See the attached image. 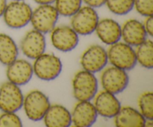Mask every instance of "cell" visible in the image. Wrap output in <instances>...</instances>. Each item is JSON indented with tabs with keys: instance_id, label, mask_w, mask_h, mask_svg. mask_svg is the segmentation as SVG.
<instances>
[{
	"instance_id": "cell-1",
	"label": "cell",
	"mask_w": 153,
	"mask_h": 127,
	"mask_svg": "<svg viewBox=\"0 0 153 127\" xmlns=\"http://www.w3.org/2000/svg\"><path fill=\"white\" fill-rule=\"evenodd\" d=\"M73 94L77 101H91L98 92V80L94 73L79 70L72 81Z\"/></svg>"
},
{
	"instance_id": "cell-2",
	"label": "cell",
	"mask_w": 153,
	"mask_h": 127,
	"mask_svg": "<svg viewBox=\"0 0 153 127\" xmlns=\"http://www.w3.org/2000/svg\"><path fill=\"white\" fill-rule=\"evenodd\" d=\"M32 10L25 1H11L7 3L3 13V20L12 29L22 28L30 22Z\"/></svg>"
},
{
	"instance_id": "cell-3",
	"label": "cell",
	"mask_w": 153,
	"mask_h": 127,
	"mask_svg": "<svg viewBox=\"0 0 153 127\" xmlns=\"http://www.w3.org/2000/svg\"><path fill=\"white\" fill-rule=\"evenodd\" d=\"M108 60L112 66L128 71L137 64L135 50L125 42H117L110 45L107 50Z\"/></svg>"
},
{
	"instance_id": "cell-4",
	"label": "cell",
	"mask_w": 153,
	"mask_h": 127,
	"mask_svg": "<svg viewBox=\"0 0 153 127\" xmlns=\"http://www.w3.org/2000/svg\"><path fill=\"white\" fill-rule=\"evenodd\" d=\"M32 67L34 74L38 79L49 82L59 76L62 71L63 64L58 56L44 52L34 59Z\"/></svg>"
},
{
	"instance_id": "cell-5",
	"label": "cell",
	"mask_w": 153,
	"mask_h": 127,
	"mask_svg": "<svg viewBox=\"0 0 153 127\" xmlns=\"http://www.w3.org/2000/svg\"><path fill=\"white\" fill-rule=\"evenodd\" d=\"M51 103L47 96L39 90H33L24 97L22 108L25 115L32 121L42 120Z\"/></svg>"
},
{
	"instance_id": "cell-6",
	"label": "cell",
	"mask_w": 153,
	"mask_h": 127,
	"mask_svg": "<svg viewBox=\"0 0 153 127\" xmlns=\"http://www.w3.org/2000/svg\"><path fill=\"white\" fill-rule=\"evenodd\" d=\"M59 16L55 7L52 4H39L32 10L30 22L34 29L45 34L50 33L56 26Z\"/></svg>"
},
{
	"instance_id": "cell-7",
	"label": "cell",
	"mask_w": 153,
	"mask_h": 127,
	"mask_svg": "<svg viewBox=\"0 0 153 127\" xmlns=\"http://www.w3.org/2000/svg\"><path fill=\"white\" fill-rule=\"evenodd\" d=\"M100 17L95 8L90 6H82L71 16L70 26L79 35L87 36L95 31Z\"/></svg>"
},
{
	"instance_id": "cell-8",
	"label": "cell",
	"mask_w": 153,
	"mask_h": 127,
	"mask_svg": "<svg viewBox=\"0 0 153 127\" xmlns=\"http://www.w3.org/2000/svg\"><path fill=\"white\" fill-rule=\"evenodd\" d=\"M102 71L100 81L104 91L117 95L126 89L129 83L127 71L112 65Z\"/></svg>"
},
{
	"instance_id": "cell-9",
	"label": "cell",
	"mask_w": 153,
	"mask_h": 127,
	"mask_svg": "<svg viewBox=\"0 0 153 127\" xmlns=\"http://www.w3.org/2000/svg\"><path fill=\"white\" fill-rule=\"evenodd\" d=\"M24 95L19 86L8 82L0 85V110L16 112L22 108Z\"/></svg>"
},
{
	"instance_id": "cell-10",
	"label": "cell",
	"mask_w": 153,
	"mask_h": 127,
	"mask_svg": "<svg viewBox=\"0 0 153 127\" xmlns=\"http://www.w3.org/2000/svg\"><path fill=\"white\" fill-rule=\"evenodd\" d=\"M107 50L98 44L91 45L84 51L81 56L80 64L83 70L92 73L102 71L107 65Z\"/></svg>"
},
{
	"instance_id": "cell-11",
	"label": "cell",
	"mask_w": 153,
	"mask_h": 127,
	"mask_svg": "<svg viewBox=\"0 0 153 127\" xmlns=\"http://www.w3.org/2000/svg\"><path fill=\"white\" fill-rule=\"evenodd\" d=\"M50 33L52 46L60 52H71L79 44V34L70 25L55 26Z\"/></svg>"
},
{
	"instance_id": "cell-12",
	"label": "cell",
	"mask_w": 153,
	"mask_h": 127,
	"mask_svg": "<svg viewBox=\"0 0 153 127\" xmlns=\"http://www.w3.org/2000/svg\"><path fill=\"white\" fill-rule=\"evenodd\" d=\"M46 41L44 34L32 29L25 34L20 43L23 55L29 59L34 60L46 51Z\"/></svg>"
},
{
	"instance_id": "cell-13",
	"label": "cell",
	"mask_w": 153,
	"mask_h": 127,
	"mask_svg": "<svg viewBox=\"0 0 153 127\" xmlns=\"http://www.w3.org/2000/svg\"><path fill=\"white\" fill-rule=\"evenodd\" d=\"M34 75L32 64L25 59H18L7 66V80L18 86H22L30 82Z\"/></svg>"
},
{
	"instance_id": "cell-14",
	"label": "cell",
	"mask_w": 153,
	"mask_h": 127,
	"mask_svg": "<svg viewBox=\"0 0 153 127\" xmlns=\"http://www.w3.org/2000/svg\"><path fill=\"white\" fill-rule=\"evenodd\" d=\"M94 100V107L97 114L103 117L114 118L122 107L115 94L104 90L97 92Z\"/></svg>"
},
{
	"instance_id": "cell-15",
	"label": "cell",
	"mask_w": 153,
	"mask_h": 127,
	"mask_svg": "<svg viewBox=\"0 0 153 127\" xmlns=\"http://www.w3.org/2000/svg\"><path fill=\"white\" fill-rule=\"evenodd\" d=\"M98 117L91 101H78L71 112L72 123L77 127H89L96 123Z\"/></svg>"
},
{
	"instance_id": "cell-16",
	"label": "cell",
	"mask_w": 153,
	"mask_h": 127,
	"mask_svg": "<svg viewBox=\"0 0 153 127\" xmlns=\"http://www.w3.org/2000/svg\"><path fill=\"white\" fill-rule=\"evenodd\" d=\"M147 34L143 22L135 19L126 21L121 26V38L127 44L136 47L146 40Z\"/></svg>"
},
{
	"instance_id": "cell-17",
	"label": "cell",
	"mask_w": 153,
	"mask_h": 127,
	"mask_svg": "<svg viewBox=\"0 0 153 127\" xmlns=\"http://www.w3.org/2000/svg\"><path fill=\"white\" fill-rule=\"evenodd\" d=\"M97 37L106 45L114 44L121 39V25L111 18L100 19L95 31Z\"/></svg>"
},
{
	"instance_id": "cell-18",
	"label": "cell",
	"mask_w": 153,
	"mask_h": 127,
	"mask_svg": "<svg viewBox=\"0 0 153 127\" xmlns=\"http://www.w3.org/2000/svg\"><path fill=\"white\" fill-rule=\"evenodd\" d=\"M47 127H68L72 124L71 112L62 105H51L43 118Z\"/></svg>"
},
{
	"instance_id": "cell-19",
	"label": "cell",
	"mask_w": 153,
	"mask_h": 127,
	"mask_svg": "<svg viewBox=\"0 0 153 127\" xmlns=\"http://www.w3.org/2000/svg\"><path fill=\"white\" fill-rule=\"evenodd\" d=\"M114 118L117 127H144L146 120L138 110L130 106L121 107Z\"/></svg>"
},
{
	"instance_id": "cell-20",
	"label": "cell",
	"mask_w": 153,
	"mask_h": 127,
	"mask_svg": "<svg viewBox=\"0 0 153 127\" xmlns=\"http://www.w3.org/2000/svg\"><path fill=\"white\" fill-rule=\"evenodd\" d=\"M19 49L16 42L10 36L0 33V63L7 66L17 58Z\"/></svg>"
},
{
	"instance_id": "cell-21",
	"label": "cell",
	"mask_w": 153,
	"mask_h": 127,
	"mask_svg": "<svg viewBox=\"0 0 153 127\" xmlns=\"http://www.w3.org/2000/svg\"><path fill=\"white\" fill-rule=\"evenodd\" d=\"M137 62L143 67L151 70L153 67V42L150 39L136 46L135 50Z\"/></svg>"
},
{
	"instance_id": "cell-22",
	"label": "cell",
	"mask_w": 153,
	"mask_h": 127,
	"mask_svg": "<svg viewBox=\"0 0 153 127\" xmlns=\"http://www.w3.org/2000/svg\"><path fill=\"white\" fill-rule=\"evenodd\" d=\"M55 7L60 16L71 17L82 6V0H55Z\"/></svg>"
},
{
	"instance_id": "cell-23",
	"label": "cell",
	"mask_w": 153,
	"mask_h": 127,
	"mask_svg": "<svg viewBox=\"0 0 153 127\" xmlns=\"http://www.w3.org/2000/svg\"><path fill=\"white\" fill-rule=\"evenodd\" d=\"M105 4L114 14L123 16L134 8V0H106Z\"/></svg>"
},
{
	"instance_id": "cell-24",
	"label": "cell",
	"mask_w": 153,
	"mask_h": 127,
	"mask_svg": "<svg viewBox=\"0 0 153 127\" xmlns=\"http://www.w3.org/2000/svg\"><path fill=\"white\" fill-rule=\"evenodd\" d=\"M139 111L146 120H153V94L152 91L143 93L138 98Z\"/></svg>"
},
{
	"instance_id": "cell-25",
	"label": "cell",
	"mask_w": 153,
	"mask_h": 127,
	"mask_svg": "<svg viewBox=\"0 0 153 127\" xmlns=\"http://www.w3.org/2000/svg\"><path fill=\"white\" fill-rule=\"evenodd\" d=\"M22 122L16 112H3L0 115V127H21Z\"/></svg>"
},
{
	"instance_id": "cell-26",
	"label": "cell",
	"mask_w": 153,
	"mask_h": 127,
	"mask_svg": "<svg viewBox=\"0 0 153 127\" xmlns=\"http://www.w3.org/2000/svg\"><path fill=\"white\" fill-rule=\"evenodd\" d=\"M134 8L144 17L152 16L153 0H134Z\"/></svg>"
},
{
	"instance_id": "cell-27",
	"label": "cell",
	"mask_w": 153,
	"mask_h": 127,
	"mask_svg": "<svg viewBox=\"0 0 153 127\" xmlns=\"http://www.w3.org/2000/svg\"><path fill=\"white\" fill-rule=\"evenodd\" d=\"M143 25H144L145 30L146 31L147 35L152 37L153 35V19L152 16H147L146 17L144 22H143Z\"/></svg>"
},
{
	"instance_id": "cell-28",
	"label": "cell",
	"mask_w": 153,
	"mask_h": 127,
	"mask_svg": "<svg viewBox=\"0 0 153 127\" xmlns=\"http://www.w3.org/2000/svg\"><path fill=\"white\" fill-rule=\"evenodd\" d=\"M106 0H82V2L86 5L92 7L94 8H98L105 4Z\"/></svg>"
},
{
	"instance_id": "cell-29",
	"label": "cell",
	"mask_w": 153,
	"mask_h": 127,
	"mask_svg": "<svg viewBox=\"0 0 153 127\" xmlns=\"http://www.w3.org/2000/svg\"><path fill=\"white\" fill-rule=\"evenodd\" d=\"M7 0H0V17L2 16L5 7L7 6Z\"/></svg>"
},
{
	"instance_id": "cell-30",
	"label": "cell",
	"mask_w": 153,
	"mask_h": 127,
	"mask_svg": "<svg viewBox=\"0 0 153 127\" xmlns=\"http://www.w3.org/2000/svg\"><path fill=\"white\" fill-rule=\"evenodd\" d=\"M38 4H53L55 0H33Z\"/></svg>"
},
{
	"instance_id": "cell-31",
	"label": "cell",
	"mask_w": 153,
	"mask_h": 127,
	"mask_svg": "<svg viewBox=\"0 0 153 127\" xmlns=\"http://www.w3.org/2000/svg\"><path fill=\"white\" fill-rule=\"evenodd\" d=\"M11 1H25V0H11Z\"/></svg>"
}]
</instances>
